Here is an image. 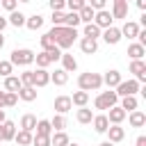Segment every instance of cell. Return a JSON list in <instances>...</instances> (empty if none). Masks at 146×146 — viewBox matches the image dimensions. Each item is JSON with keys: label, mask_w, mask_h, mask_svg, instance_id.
Listing matches in <instances>:
<instances>
[{"label": "cell", "mask_w": 146, "mask_h": 146, "mask_svg": "<svg viewBox=\"0 0 146 146\" xmlns=\"http://www.w3.org/2000/svg\"><path fill=\"white\" fill-rule=\"evenodd\" d=\"M78 87H80V91H98L100 87H103V75L100 73H91V71H87V73H80L78 75Z\"/></svg>", "instance_id": "6da1fadb"}, {"label": "cell", "mask_w": 146, "mask_h": 146, "mask_svg": "<svg viewBox=\"0 0 146 146\" xmlns=\"http://www.w3.org/2000/svg\"><path fill=\"white\" fill-rule=\"evenodd\" d=\"M34 55L36 52H32L30 48H14L9 55V64L11 66H30V64H34Z\"/></svg>", "instance_id": "7a4b0ae2"}, {"label": "cell", "mask_w": 146, "mask_h": 146, "mask_svg": "<svg viewBox=\"0 0 146 146\" xmlns=\"http://www.w3.org/2000/svg\"><path fill=\"white\" fill-rule=\"evenodd\" d=\"M119 105V96L114 94V89H107V91H100L96 98H94V107L96 110H112Z\"/></svg>", "instance_id": "3957f363"}, {"label": "cell", "mask_w": 146, "mask_h": 146, "mask_svg": "<svg viewBox=\"0 0 146 146\" xmlns=\"http://www.w3.org/2000/svg\"><path fill=\"white\" fill-rule=\"evenodd\" d=\"M80 36V32L78 30H73V27H62V32H59V36H57V41H55V46L64 52V50H68L73 43H75V39Z\"/></svg>", "instance_id": "277c9868"}, {"label": "cell", "mask_w": 146, "mask_h": 146, "mask_svg": "<svg viewBox=\"0 0 146 146\" xmlns=\"http://www.w3.org/2000/svg\"><path fill=\"white\" fill-rule=\"evenodd\" d=\"M139 82L135 80V78H130V80H121L119 84H116V89H114V94L119 96V98H125V96H137V91H139Z\"/></svg>", "instance_id": "5b68a950"}, {"label": "cell", "mask_w": 146, "mask_h": 146, "mask_svg": "<svg viewBox=\"0 0 146 146\" xmlns=\"http://www.w3.org/2000/svg\"><path fill=\"white\" fill-rule=\"evenodd\" d=\"M94 25L103 32V30H107V27H112L114 25V21H112V14H110V9H103V11H96L94 14Z\"/></svg>", "instance_id": "8992f818"}, {"label": "cell", "mask_w": 146, "mask_h": 146, "mask_svg": "<svg viewBox=\"0 0 146 146\" xmlns=\"http://www.w3.org/2000/svg\"><path fill=\"white\" fill-rule=\"evenodd\" d=\"M100 39H103L107 46H116L123 36H121V30H119L116 25H112V27H107V30H103V32H100Z\"/></svg>", "instance_id": "52a82bcc"}, {"label": "cell", "mask_w": 146, "mask_h": 146, "mask_svg": "<svg viewBox=\"0 0 146 146\" xmlns=\"http://www.w3.org/2000/svg\"><path fill=\"white\" fill-rule=\"evenodd\" d=\"M110 14H112V21H116V18H125L128 21V0H114Z\"/></svg>", "instance_id": "ba28073f"}, {"label": "cell", "mask_w": 146, "mask_h": 146, "mask_svg": "<svg viewBox=\"0 0 146 146\" xmlns=\"http://www.w3.org/2000/svg\"><path fill=\"white\" fill-rule=\"evenodd\" d=\"M130 73L135 75V80L141 84L146 82V62L144 59H137V62H130Z\"/></svg>", "instance_id": "9c48e42d"}, {"label": "cell", "mask_w": 146, "mask_h": 146, "mask_svg": "<svg viewBox=\"0 0 146 146\" xmlns=\"http://www.w3.org/2000/svg\"><path fill=\"white\" fill-rule=\"evenodd\" d=\"M121 30V36H125L128 41H132V39H137V34H139V23H135V21H125L123 23V27H119Z\"/></svg>", "instance_id": "30bf717a"}, {"label": "cell", "mask_w": 146, "mask_h": 146, "mask_svg": "<svg viewBox=\"0 0 146 146\" xmlns=\"http://www.w3.org/2000/svg\"><path fill=\"white\" fill-rule=\"evenodd\" d=\"M121 80H123V78H121V73H119L116 68L105 71V75H103V84H105L107 89H116V84H119Z\"/></svg>", "instance_id": "8fae6325"}, {"label": "cell", "mask_w": 146, "mask_h": 146, "mask_svg": "<svg viewBox=\"0 0 146 146\" xmlns=\"http://www.w3.org/2000/svg\"><path fill=\"white\" fill-rule=\"evenodd\" d=\"M52 107H55V112H57V114H62V116H64V114H68V112H71V107H73V105H71V96H57V98H55V103H52Z\"/></svg>", "instance_id": "7c38bea8"}, {"label": "cell", "mask_w": 146, "mask_h": 146, "mask_svg": "<svg viewBox=\"0 0 146 146\" xmlns=\"http://www.w3.org/2000/svg\"><path fill=\"white\" fill-rule=\"evenodd\" d=\"M105 116H107V121H110V125H121V123L125 121V116H128V114H125V112H123V110H121V107L116 105V107H112V110H107V114H105Z\"/></svg>", "instance_id": "4fadbf2b"}, {"label": "cell", "mask_w": 146, "mask_h": 146, "mask_svg": "<svg viewBox=\"0 0 146 146\" xmlns=\"http://www.w3.org/2000/svg\"><path fill=\"white\" fill-rule=\"evenodd\" d=\"M105 135H107V141H110V144H119V141L125 139V128H121V125H110Z\"/></svg>", "instance_id": "5bb4252c"}, {"label": "cell", "mask_w": 146, "mask_h": 146, "mask_svg": "<svg viewBox=\"0 0 146 146\" xmlns=\"http://www.w3.org/2000/svg\"><path fill=\"white\" fill-rule=\"evenodd\" d=\"M46 84H50V73H48L46 68H36V71H34V80H32V87H34V89H41V87H46Z\"/></svg>", "instance_id": "9a60e30c"}, {"label": "cell", "mask_w": 146, "mask_h": 146, "mask_svg": "<svg viewBox=\"0 0 146 146\" xmlns=\"http://www.w3.org/2000/svg\"><path fill=\"white\" fill-rule=\"evenodd\" d=\"M62 71L64 73H73V71H78V59L71 55V52H62Z\"/></svg>", "instance_id": "2e32d148"}, {"label": "cell", "mask_w": 146, "mask_h": 146, "mask_svg": "<svg viewBox=\"0 0 146 146\" xmlns=\"http://www.w3.org/2000/svg\"><path fill=\"white\" fill-rule=\"evenodd\" d=\"M119 107L125 114H130V112L139 110V100H137V96H125V98H119Z\"/></svg>", "instance_id": "e0dca14e"}, {"label": "cell", "mask_w": 146, "mask_h": 146, "mask_svg": "<svg viewBox=\"0 0 146 146\" xmlns=\"http://www.w3.org/2000/svg\"><path fill=\"white\" fill-rule=\"evenodd\" d=\"M125 119H128L130 128H144V125H146V114H144L141 110H135V112H130Z\"/></svg>", "instance_id": "ac0fdd59"}, {"label": "cell", "mask_w": 146, "mask_h": 146, "mask_svg": "<svg viewBox=\"0 0 146 146\" xmlns=\"http://www.w3.org/2000/svg\"><path fill=\"white\" fill-rule=\"evenodd\" d=\"M0 130H2V141H14V137H16V123L14 121H5V123H0Z\"/></svg>", "instance_id": "d6986e66"}, {"label": "cell", "mask_w": 146, "mask_h": 146, "mask_svg": "<svg viewBox=\"0 0 146 146\" xmlns=\"http://www.w3.org/2000/svg\"><path fill=\"white\" fill-rule=\"evenodd\" d=\"M144 55H146V48H144V46H139L137 41H132V43H128V57H130V62H137V59H144Z\"/></svg>", "instance_id": "ffe728a7"}, {"label": "cell", "mask_w": 146, "mask_h": 146, "mask_svg": "<svg viewBox=\"0 0 146 146\" xmlns=\"http://www.w3.org/2000/svg\"><path fill=\"white\" fill-rule=\"evenodd\" d=\"M36 121H39V119H36L34 114H30V112H27V114H23V116H21V125H18V128H21V130H25V132H32V135H34Z\"/></svg>", "instance_id": "44dd1931"}, {"label": "cell", "mask_w": 146, "mask_h": 146, "mask_svg": "<svg viewBox=\"0 0 146 146\" xmlns=\"http://www.w3.org/2000/svg\"><path fill=\"white\" fill-rule=\"evenodd\" d=\"M91 125H94V130H96L98 135H105V132H107V128H110V121H107V116H105V114H94Z\"/></svg>", "instance_id": "7402d4cb"}, {"label": "cell", "mask_w": 146, "mask_h": 146, "mask_svg": "<svg viewBox=\"0 0 146 146\" xmlns=\"http://www.w3.org/2000/svg\"><path fill=\"white\" fill-rule=\"evenodd\" d=\"M43 21H46V18H43L41 14H32V16H27V18H25V27H27V30H32V32H36V30H41V27H43Z\"/></svg>", "instance_id": "603a6c76"}, {"label": "cell", "mask_w": 146, "mask_h": 146, "mask_svg": "<svg viewBox=\"0 0 146 146\" xmlns=\"http://www.w3.org/2000/svg\"><path fill=\"white\" fill-rule=\"evenodd\" d=\"M21 80H18V75H9V78H5V91L7 94H18L21 91Z\"/></svg>", "instance_id": "cb8c5ba5"}, {"label": "cell", "mask_w": 146, "mask_h": 146, "mask_svg": "<svg viewBox=\"0 0 146 146\" xmlns=\"http://www.w3.org/2000/svg\"><path fill=\"white\" fill-rule=\"evenodd\" d=\"M71 105H75L78 110H80V107H87V105H89V94H87V91H73Z\"/></svg>", "instance_id": "d4e9b609"}, {"label": "cell", "mask_w": 146, "mask_h": 146, "mask_svg": "<svg viewBox=\"0 0 146 146\" xmlns=\"http://www.w3.org/2000/svg\"><path fill=\"white\" fill-rule=\"evenodd\" d=\"M75 119H78L80 125H89V123L94 121V112H91L89 107H80V110L75 112Z\"/></svg>", "instance_id": "484cf974"}, {"label": "cell", "mask_w": 146, "mask_h": 146, "mask_svg": "<svg viewBox=\"0 0 146 146\" xmlns=\"http://www.w3.org/2000/svg\"><path fill=\"white\" fill-rule=\"evenodd\" d=\"M34 135H39V137H50V135H52L50 121H48V119H39V121H36V128H34Z\"/></svg>", "instance_id": "4316f807"}, {"label": "cell", "mask_w": 146, "mask_h": 146, "mask_svg": "<svg viewBox=\"0 0 146 146\" xmlns=\"http://www.w3.org/2000/svg\"><path fill=\"white\" fill-rule=\"evenodd\" d=\"M25 18H27V16H25L23 11H18V9H16V11H11V14L7 16V23H9V25H14V27H25Z\"/></svg>", "instance_id": "83f0119b"}, {"label": "cell", "mask_w": 146, "mask_h": 146, "mask_svg": "<svg viewBox=\"0 0 146 146\" xmlns=\"http://www.w3.org/2000/svg\"><path fill=\"white\" fill-rule=\"evenodd\" d=\"M80 50L84 55H96L98 52V41H91V39H80Z\"/></svg>", "instance_id": "f1b7e54d"}, {"label": "cell", "mask_w": 146, "mask_h": 146, "mask_svg": "<svg viewBox=\"0 0 146 146\" xmlns=\"http://www.w3.org/2000/svg\"><path fill=\"white\" fill-rule=\"evenodd\" d=\"M16 96H18V100L34 103V100H36V89H34V87H21V91H18Z\"/></svg>", "instance_id": "f546056e"}, {"label": "cell", "mask_w": 146, "mask_h": 146, "mask_svg": "<svg viewBox=\"0 0 146 146\" xmlns=\"http://www.w3.org/2000/svg\"><path fill=\"white\" fill-rule=\"evenodd\" d=\"M32 132H25V130H16V137H14V144L16 146H32Z\"/></svg>", "instance_id": "4dcf8cb0"}, {"label": "cell", "mask_w": 146, "mask_h": 146, "mask_svg": "<svg viewBox=\"0 0 146 146\" xmlns=\"http://www.w3.org/2000/svg\"><path fill=\"white\" fill-rule=\"evenodd\" d=\"M82 36H84V39H91V41H98V39H100V30H98L94 23H87V25L82 27Z\"/></svg>", "instance_id": "1f68e13d"}, {"label": "cell", "mask_w": 146, "mask_h": 146, "mask_svg": "<svg viewBox=\"0 0 146 146\" xmlns=\"http://www.w3.org/2000/svg\"><path fill=\"white\" fill-rule=\"evenodd\" d=\"M50 82L57 84V87H64L68 82V73H64L62 68H55V73H50Z\"/></svg>", "instance_id": "d6a6232c"}, {"label": "cell", "mask_w": 146, "mask_h": 146, "mask_svg": "<svg viewBox=\"0 0 146 146\" xmlns=\"http://www.w3.org/2000/svg\"><path fill=\"white\" fill-rule=\"evenodd\" d=\"M68 135L66 132H52L50 135V146H68Z\"/></svg>", "instance_id": "836d02e7"}, {"label": "cell", "mask_w": 146, "mask_h": 146, "mask_svg": "<svg viewBox=\"0 0 146 146\" xmlns=\"http://www.w3.org/2000/svg\"><path fill=\"white\" fill-rule=\"evenodd\" d=\"M94 14H96V11H94L89 5H84V7L78 11V16H80V23H84V25H87V23H94Z\"/></svg>", "instance_id": "e575fe53"}, {"label": "cell", "mask_w": 146, "mask_h": 146, "mask_svg": "<svg viewBox=\"0 0 146 146\" xmlns=\"http://www.w3.org/2000/svg\"><path fill=\"white\" fill-rule=\"evenodd\" d=\"M50 128H52V132H64V128H66V119H64L62 114H55V116L50 119Z\"/></svg>", "instance_id": "d590c367"}, {"label": "cell", "mask_w": 146, "mask_h": 146, "mask_svg": "<svg viewBox=\"0 0 146 146\" xmlns=\"http://www.w3.org/2000/svg\"><path fill=\"white\" fill-rule=\"evenodd\" d=\"M78 25H80V16L73 14V11H66V14H64V27H73V30H78Z\"/></svg>", "instance_id": "8d00e7d4"}, {"label": "cell", "mask_w": 146, "mask_h": 146, "mask_svg": "<svg viewBox=\"0 0 146 146\" xmlns=\"http://www.w3.org/2000/svg\"><path fill=\"white\" fill-rule=\"evenodd\" d=\"M34 62H36V68H46V71H48V66H50V57H48L43 50L34 55Z\"/></svg>", "instance_id": "74e56055"}, {"label": "cell", "mask_w": 146, "mask_h": 146, "mask_svg": "<svg viewBox=\"0 0 146 146\" xmlns=\"http://www.w3.org/2000/svg\"><path fill=\"white\" fill-rule=\"evenodd\" d=\"M0 75H2V78L14 75V66L9 64V59H0Z\"/></svg>", "instance_id": "f35d334b"}, {"label": "cell", "mask_w": 146, "mask_h": 146, "mask_svg": "<svg viewBox=\"0 0 146 146\" xmlns=\"http://www.w3.org/2000/svg\"><path fill=\"white\" fill-rule=\"evenodd\" d=\"M84 5H87L84 0H66V9H68V11H73V14H78Z\"/></svg>", "instance_id": "ab89813d"}, {"label": "cell", "mask_w": 146, "mask_h": 146, "mask_svg": "<svg viewBox=\"0 0 146 146\" xmlns=\"http://www.w3.org/2000/svg\"><path fill=\"white\" fill-rule=\"evenodd\" d=\"M18 80H21V84H23V87H32V80H34V71H23V73L18 75Z\"/></svg>", "instance_id": "60d3db41"}, {"label": "cell", "mask_w": 146, "mask_h": 146, "mask_svg": "<svg viewBox=\"0 0 146 146\" xmlns=\"http://www.w3.org/2000/svg\"><path fill=\"white\" fill-rule=\"evenodd\" d=\"M43 52H46V55L50 57V64H52V62H59V59H62V50H59L57 46H52V48H48V50H43Z\"/></svg>", "instance_id": "b9f144b4"}, {"label": "cell", "mask_w": 146, "mask_h": 146, "mask_svg": "<svg viewBox=\"0 0 146 146\" xmlns=\"http://www.w3.org/2000/svg\"><path fill=\"white\" fill-rule=\"evenodd\" d=\"M50 21H52V27H64V11H52Z\"/></svg>", "instance_id": "7bdbcfd3"}, {"label": "cell", "mask_w": 146, "mask_h": 146, "mask_svg": "<svg viewBox=\"0 0 146 146\" xmlns=\"http://www.w3.org/2000/svg\"><path fill=\"white\" fill-rule=\"evenodd\" d=\"M0 9H7V11L11 14V11L18 9V2H16V0H2V2H0Z\"/></svg>", "instance_id": "ee69618b"}, {"label": "cell", "mask_w": 146, "mask_h": 146, "mask_svg": "<svg viewBox=\"0 0 146 146\" xmlns=\"http://www.w3.org/2000/svg\"><path fill=\"white\" fill-rule=\"evenodd\" d=\"M32 146H50V137H39V135H34V137H32Z\"/></svg>", "instance_id": "f6af8a7d"}, {"label": "cell", "mask_w": 146, "mask_h": 146, "mask_svg": "<svg viewBox=\"0 0 146 146\" xmlns=\"http://www.w3.org/2000/svg\"><path fill=\"white\" fill-rule=\"evenodd\" d=\"M50 9L52 11H64L66 9V0H50Z\"/></svg>", "instance_id": "bcb514c9"}, {"label": "cell", "mask_w": 146, "mask_h": 146, "mask_svg": "<svg viewBox=\"0 0 146 146\" xmlns=\"http://www.w3.org/2000/svg\"><path fill=\"white\" fill-rule=\"evenodd\" d=\"M39 41H41V48H43V50H48V48H52V46H55V41H52L48 34H41V36H39Z\"/></svg>", "instance_id": "7dc6e473"}, {"label": "cell", "mask_w": 146, "mask_h": 146, "mask_svg": "<svg viewBox=\"0 0 146 146\" xmlns=\"http://www.w3.org/2000/svg\"><path fill=\"white\" fill-rule=\"evenodd\" d=\"M16 103H18V96H16V94H7V91H5V107H14Z\"/></svg>", "instance_id": "c3c4849f"}, {"label": "cell", "mask_w": 146, "mask_h": 146, "mask_svg": "<svg viewBox=\"0 0 146 146\" xmlns=\"http://www.w3.org/2000/svg\"><path fill=\"white\" fill-rule=\"evenodd\" d=\"M7 25H9V23H7V18H5V16H0V34H2V30H5Z\"/></svg>", "instance_id": "681fc988"}, {"label": "cell", "mask_w": 146, "mask_h": 146, "mask_svg": "<svg viewBox=\"0 0 146 146\" xmlns=\"http://www.w3.org/2000/svg\"><path fill=\"white\" fill-rule=\"evenodd\" d=\"M137 9H141V11H146V0H137Z\"/></svg>", "instance_id": "f907efd6"}, {"label": "cell", "mask_w": 146, "mask_h": 146, "mask_svg": "<svg viewBox=\"0 0 146 146\" xmlns=\"http://www.w3.org/2000/svg\"><path fill=\"white\" fill-rule=\"evenodd\" d=\"M0 110H5V91H0Z\"/></svg>", "instance_id": "816d5d0a"}, {"label": "cell", "mask_w": 146, "mask_h": 146, "mask_svg": "<svg viewBox=\"0 0 146 146\" xmlns=\"http://www.w3.org/2000/svg\"><path fill=\"white\" fill-rule=\"evenodd\" d=\"M7 121V116H5V110H0V123H5Z\"/></svg>", "instance_id": "f5cc1de1"}, {"label": "cell", "mask_w": 146, "mask_h": 146, "mask_svg": "<svg viewBox=\"0 0 146 146\" xmlns=\"http://www.w3.org/2000/svg\"><path fill=\"white\" fill-rule=\"evenodd\" d=\"M2 46H5V36L0 34V50H2Z\"/></svg>", "instance_id": "db71d44e"}, {"label": "cell", "mask_w": 146, "mask_h": 146, "mask_svg": "<svg viewBox=\"0 0 146 146\" xmlns=\"http://www.w3.org/2000/svg\"><path fill=\"white\" fill-rule=\"evenodd\" d=\"M98 146H114V144H110V141H100Z\"/></svg>", "instance_id": "11a10c76"}, {"label": "cell", "mask_w": 146, "mask_h": 146, "mask_svg": "<svg viewBox=\"0 0 146 146\" xmlns=\"http://www.w3.org/2000/svg\"><path fill=\"white\" fill-rule=\"evenodd\" d=\"M68 146H80V144H75V141H68Z\"/></svg>", "instance_id": "9f6ffc18"}, {"label": "cell", "mask_w": 146, "mask_h": 146, "mask_svg": "<svg viewBox=\"0 0 146 146\" xmlns=\"http://www.w3.org/2000/svg\"><path fill=\"white\" fill-rule=\"evenodd\" d=\"M0 144H2V130H0Z\"/></svg>", "instance_id": "6f0895ef"}]
</instances>
